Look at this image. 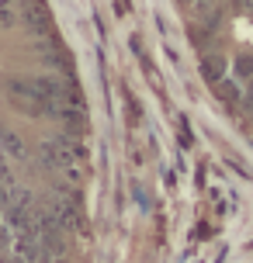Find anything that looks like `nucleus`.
Masks as SVG:
<instances>
[{"instance_id": "nucleus-2", "label": "nucleus", "mask_w": 253, "mask_h": 263, "mask_svg": "<svg viewBox=\"0 0 253 263\" xmlns=\"http://www.w3.org/2000/svg\"><path fill=\"white\" fill-rule=\"evenodd\" d=\"M177 7L205 83L253 142V0H177Z\"/></svg>"}, {"instance_id": "nucleus-1", "label": "nucleus", "mask_w": 253, "mask_h": 263, "mask_svg": "<svg viewBox=\"0 0 253 263\" xmlns=\"http://www.w3.org/2000/svg\"><path fill=\"white\" fill-rule=\"evenodd\" d=\"M87 107L42 0H0V263H56L80 236Z\"/></svg>"}]
</instances>
